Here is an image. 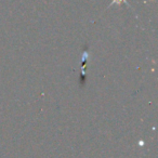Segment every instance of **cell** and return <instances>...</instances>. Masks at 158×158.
I'll use <instances>...</instances> for the list:
<instances>
[{
  "label": "cell",
  "instance_id": "obj_1",
  "mask_svg": "<svg viewBox=\"0 0 158 158\" xmlns=\"http://www.w3.org/2000/svg\"><path fill=\"white\" fill-rule=\"evenodd\" d=\"M126 0H114V1H113V2L114 3H121V2H125Z\"/></svg>",
  "mask_w": 158,
  "mask_h": 158
}]
</instances>
